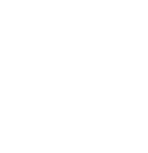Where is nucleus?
Instances as JSON below:
<instances>
[]
</instances>
